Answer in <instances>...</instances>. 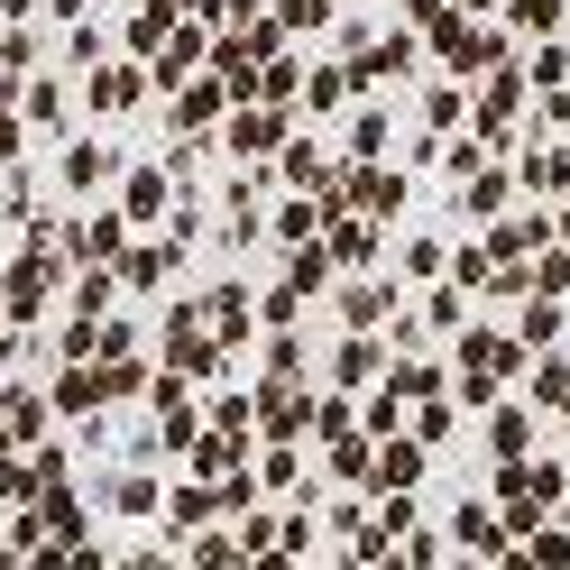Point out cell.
I'll return each instance as SVG.
<instances>
[{
  "instance_id": "1",
  "label": "cell",
  "mask_w": 570,
  "mask_h": 570,
  "mask_svg": "<svg viewBox=\"0 0 570 570\" xmlns=\"http://www.w3.org/2000/svg\"><path fill=\"white\" fill-rule=\"evenodd\" d=\"M350 203H360L368 222H386V212L405 203V175H386V166H360V175H350Z\"/></svg>"
},
{
  "instance_id": "2",
  "label": "cell",
  "mask_w": 570,
  "mask_h": 570,
  "mask_svg": "<svg viewBox=\"0 0 570 570\" xmlns=\"http://www.w3.org/2000/svg\"><path fill=\"white\" fill-rule=\"evenodd\" d=\"M515 185H524V194H570V157H561V148H524Z\"/></svg>"
},
{
  "instance_id": "3",
  "label": "cell",
  "mask_w": 570,
  "mask_h": 570,
  "mask_svg": "<svg viewBox=\"0 0 570 570\" xmlns=\"http://www.w3.org/2000/svg\"><path fill=\"white\" fill-rule=\"evenodd\" d=\"M507 194H515V175H497V166H479V175H460V203H470L479 222H488V212H507Z\"/></svg>"
},
{
  "instance_id": "4",
  "label": "cell",
  "mask_w": 570,
  "mask_h": 570,
  "mask_svg": "<svg viewBox=\"0 0 570 570\" xmlns=\"http://www.w3.org/2000/svg\"><path fill=\"white\" fill-rule=\"evenodd\" d=\"M276 138H285V111H239V120H230V148H239V157L276 148Z\"/></svg>"
},
{
  "instance_id": "5",
  "label": "cell",
  "mask_w": 570,
  "mask_h": 570,
  "mask_svg": "<svg viewBox=\"0 0 570 570\" xmlns=\"http://www.w3.org/2000/svg\"><path fill=\"white\" fill-rule=\"evenodd\" d=\"M507 28H515V38H552V28H561V0H507Z\"/></svg>"
},
{
  "instance_id": "6",
  "label": "cell",
  "mask_w": 570,
  "mask_h": 570,
  "mask_svg": "<svg viewBox=\"0 0 570 570\" xmlns=\"http://www.w3.org/2000/svg\"><path fill=\"white\" fill-rule=\"evenodd\" d=\"M368 258H377V230L368 222H341L332 230V267H368Z\"/></svg>"
},
{
  "instance_id": "7",
  "label": "cell",
  "mask_w": 570,
  "mask_h": 570,
  "mask_svg": "<svg viewBox=\"0 0 570 570\" xmlns=\"http://www.w3.org/2000/svg\"><path fill=\"white\" fill-rule=\"evenodd\" d=\"M552 341H561V304L533 295V304H524V350H552Z\"/></svg>"
},
{
  "instance_id": "8",
  "label": "cell",
  "mask_w": 570,
  "mask_h": 570,
  "mask_svg": "<svg viewBox=\"0 0 570 570\" xmlns=\"http://www.w3.org/2000/svg\"><path fill=\"white\" fill-rule=\"evenodd\" d=\"M341 92H350L341 65H313V75H304V101H313V111H341Z\"/></svg>"
},
{
  "instance_id": "9",
  "label": "cell",
  "mask_w": 570,
  "mask_h": 570,
  "mask_svg": "<svg viewBox=\"0 0 570 570\" xmlns=\"http://www.w3.org/2000/svg\"><path fill=\"white\" fill-rule=\"evenodd\" d=\"M175 120H185V129H203V120H222V83H194L185 101H175Z\"/></svg>"
},
{
  "instance_id": "10",
  "label": "cell",
  "mask_w": 570,
  "mask_h": 570,
  "mask_svg": "<svg viewBox=\"0 0 570 570\" xmlns=\"http://www.w3.org/2000/svg\"><path fill=\"white\" fill-rule=\"evenodd\" d=\"M129 212H138V222H148V212H166V175H157V166L129 175Z\"/></svg>"
},
{
  "instance_id": "11",
  "label": "cell",
  "mask_w": 570,
  "mask_h": 570,
  "mask_svg": "<svg viewBox=\"0 0 570 570\" xmlns=\"http://www.w3.org/2000/svg\"><path fill=\"white\" fill-rule=\"evenodd\" d=\"M460 111H470V92H460V83H433V92H423V120H433V129H451Z\"/></svg>"
},
{
  "instance_id": "12",
  "label": "cell",
  "mask_w": 570,
  "mask_h": 570,
  "mask_svg": "<svg viewBox=\"0 0 570 570\" xmlns=\"http://www.w3.org/2000/svg\"><path fill=\"white\" fill-rule=\"evenodd\" d=\"M92 101H101V111H129V101H138V75H129V65H111V75L92 83Z\"/></svg>"
},
{
  "instance_id": "13",
  "label": "cell",
  "mask_w": 570,
  "mask_h": 570,
  "mask_svg": "<svg viewBox=\"0 0 570 570\" xmlns=\"http://www.w3.org/2000/svg\"><path fill=\"white\" fill-rule=\"evenodd\" d=\"M276 28H332V0H276Z\"/></svg>"
},
{
  "instance_id": "14",
  "label": "cell",
  "mask_w": 570,
  "mask_h": 570,
  "mask_svg": "<svg viewBox=\"0 0 570 570\" xmlns=\"http://www.w3.org/2000/svg\"><path fill=\"white\" fill-rule=\"evenodd\" d=\"M323 212H332V203H285L276 230H285V239H313V222H323Z\"/></svg>"
},
{
  "instance_id": "15",
  "label": "cell",
  "mask_w": 570,
  "mask_h": 570,
  "mask_svg": "<svg viewBox=\"0 0 570 570\" xmlns=\"http://www.w3.org/2000/svg\"><path fill=\"white\" fill-rule=\"evenodd\" d=\"M350 148L377 157V148H386V111H360V120H350Z\"/></svg>"
},
{
  "instance_id": "16",
  "label": "cell",
  "mask_w": 570,
  "mask_h": 570,
  "mask_svg": "<svg viewBox=\"0 0 570 570\" xmlns=\"http://www.w3.org/2000/svg\"><path fill=\"white\" fill-rule=\"evenodd\" d=\"M101 166H111L101 148H75V157H65V185H101Z\"/></svg>"
},
{
  "instance_id": "17",
  "label": "cell",
  "mask_w": 570,
  "mask_h": 570,
  "mask_svg": "<svg viewBox=\"0 0 570 570\" xmlns=\"http://www.w3.org/2000/svg\"><path fill=\"white\" fill-rule=\"evenodd\" d=\"M405 276H442V239H405Z\"/></svg>"
},
{
  "instance_id": "18",
  "label": "cell",
  "mask_w": 570,
  "mask_h": 570,
  "mask_svg": "<svg viewBox=\"0 0 570 570\" xmlns=\"http://www.w3.org/2000/svg\"><path fill=\"white\" fill-rule=\"evenodd\" d=\"M332 368H341V377H368V368H377V341H350V350H341Z\"/></svg>"
},
{
  "instance_id": "19",
  "label": "cell",
  "mask_w": 570,
  "mask_h": 570,
  "mask_svg": "<svg viewBox=\"0 0 570 570\" xmlns=\"http://www.w3.org/2000/svg\"><path fill=\"white\" fill-rule=\"evenodd\" d=\"M524 442H533V423L507 405V414H497V451H524Z\"/></svg>"
},
{
  "instance_id": "20",
  "label": "cell",
  "mask_w": 570,
  "mask_h": 570,
  "mask_svg": "<svg viewBox=\"0 0 570 570\" xmlns=\"http://www.w3.org/2000/svg\"><path fill=\"white\" fill-rule=\"evenodd\" d=\"M533 386H543V396H552V405H561V414H570V368H561V360H552V368H543V377H533Z\"/></svg>"
},
{
  "instance_id": "21",
  "label": "cell",
  "mask_w": 570,
  "mask_h": 570,
  "mask_svg": "<svg viewBox=\"0 0 570 570\" xmlns=\"http://www.w3.org/2000/svg\"><path fill=\"white\" fill-rule=\"evenodd\" d=\"M451 10H460V19H470V10H507V0H451Z\"/></svg>"
},
{
  "instance_id": "22",
  "label": "cell",
  "mask_w": 570,
  "mask_h": 570,
  "mask_svg": "<svg viewBox=\"0 0 570 570\" xmlns=\"http://www.w3.org/2000/svg\"><path fill=\"white\" fill-rule=\"evenodd\" d=\"M222 10H239V19H258V10H267V0H222Z\"/></svg>"
},
{
  "instance_id": "23",
  "label": "cell",
  "mask_w": 570,
  "mask_h": 570,
  "mask_svg": "<svg viewBox=\"0 0 570 570\" xmlns=\"http://www.w3.org/2000/svg\"><path fill=\"white\" fill-rule=\"evenodd\" d=\"M552 230H561V239H570V203H561V222H552Z\"/></svg>"
},
{
  "instance_id": "24",
  "label": "cell",
  "mask_w": 570,
  "mask_h": 570,
  "mask_svg": "<svg viewBox=\"0 0 570 570\" xmlns=\"http://www.w3.org/2000/svg\"><path fill=\"white\" fill-rule=\"evenodd\" d=\"M561 19H570V0H561Z\"/></svg>"
}]
</instances>
